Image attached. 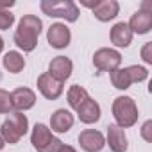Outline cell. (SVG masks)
I'll return each instance as SVG.
<instances>
[{
    "mask_svg": "<svg viewBox=\"0 0 152 152\" xmlns=\"http://www.w3.org/2000/svg\"><path fill=\"white\" fill-rule=\"evenodd\" d=\"M41 11L50 18H63L66 22H77L79 18V7L72 0L66 2H52V0H43L39 4Z\"/></svg>",
    "mask_w": 152,
    "mask_h": 152,
    "instance_id": "4",
    "label": "cell"
},
{
    "mask_svg": "<svg viewBox=\"0 0 152 152\" xmlns=\"http://www.w3.org/2000/svg\"><path fill=\"white\" fill-rule=\"evenodd\" d=\"M6 147V141H4V138H2V134H0V150H2Z\"/></svg>",
    "mask_w": 152,
    "mask_h": 152,
    "instance_id": "26",
    "label": "cell"
},
{
    "mask_svg": "<svg viewBox=\"0 0 152 152\" xmlns=\"http://www.w3.org/2000/svg\"><path fill=\"white\" fill-rule=\"evenodd\" d=\"M11 102H13V109L27 111L36 104V95L29 88H16L11 93Z\"/></svg>",
    "mask_w": 152,
    "mask_h": 152,
    "instance_id": "12",
    "label": "cell"
},
{
    "mask_svg": "<svg viewBox=\"0 0 152 152\" xmlns=\"http://www.w3.org/2000/svg\"><path fill=\"white\" fill-rule=\"evenodd\" d=\"M132 41V32L129 29V25L125 22H118L116 25H113L111 29V43L115 47H129Z\"/></svg>",
    "mask_w": 152,
    "mask_h": 152,
    "instance_id": "17",
    "label": "cell"
},
{
    "mask_svg": "<svg viewBox=\"0 0 152 152\" xmlns=\"http://www.w3.org/2000/svg\"><path fill=\"white\" fill-rule=\"evenodd\" d=\"M0 113H13V102H11V93L0 88Z\"/></svg>",
    "mask_w": 152,
    "mask_h": 152,
    "instance_id": "21",
    "label": "cell"
},
{
    "mask_svg": "<svg viewBox=\"0 0 152 152\" xmlns=\"http://www.w3.org/2000/svg\"><path fill=\"white\" fill-rule=\"evenodd\" d=\"M31 143L38 152H57L63 141L52 134L45 124H36L31 134Z\"/></svg>",
    "mask_w": 152,
    "mask_h": 152,
    "instance_id": "5",
    "label": "cell"
},
{
    "mask_svg": "<svg viewBox=\"0 0 152 152\" xmlns=\"http://www.w3.org/2000/svg\"><path fill=\"white\" fill-rule=\"evenodd\" d=\"M29 131V120L25 115H22L20 111H13L9 113V116L4 120L2 129H0V134H2L4 141L9 145L18 143Z\"/></svg>",
    "mask_w": 152,
    "mask_h": 152,
    "instance_id": "2",
    "label": "cell"
},
{
    "mask_svg": "<svg viewBox=\"0 0 152 152\" xmlns=\"http://www.w3.org/2000/svg\"><path fill=\"white\" fill-rule=\"evenodd\" d=\"M38 90L41 91V95L48 100H56L61 97L63 93V83L52 79L48 73H41L38 77Z\"/></svg>",
    "mask_w": 152,
    "mask_h": 152,
    "instance_id": "10",
    "label": "cell"
},
{
    "mask_svg": "<svg viewBox=\"0 0 152 152\" xmlns=\"http://www.w3.org/2000/svg\"><path fill=\"white\" fill-rule=\"evenodd\" d=\"M111 83L116 90H127L132 84L129 68H116L115 72H111Z\"/></svg>",
    "mask_w": 152,
    "mask_h": 152,
    "instance_id": "20",
    "label": "cell"
},
{
    "mask_svg": "<svg viewBox=\"0 0 152 152\" xmlns=\"http://www.w3.org/2000/svg\"><path fill=\"white\" fill-rule=\"evenodd\" d=\"M107 143H109V148L113 152H125L127 150V136H125L124 129L118 127L116 124L107 125Z\"/></svg>",
    "mask_w": 152,
    "mask_h": 152,
    "instance_id": "14",
    "label": "cell"
},
{
    "mask_svg": "<svg viewBox=\"0 0 152 152\" xmlns=\"http://www.w3.org/2000/svg\"><path fill=\"white\" fill-rule=\"evenodd\" d=\"M79 143H81V148L86 152H100L106 145V140L100 131L86 129L79 134Z\"/></svg>",
    "mask_w": 152,
    "mask_h": 152,
    "instance_id": "9",
    "label": "cell"
},
{
    "mask_svg": "<svg viewBox=\"0 0 152 152\" xmlns=\"http://www.w3.org/2000/svg\"><path fill=\"white\" fill-rule=\"evenodd\" d=\"M91 11H93L95 18H97L99 22H109V20H113V18L118 15L120 6H118L116 0H99L97 6H95Z\"/></svg>",
    "mask_w": 152,
    "mask_h": 152,
    "instance_id": "13",
    "label": "cell"
},
{
    "mask_svg": "<svg viewBox=\"0 0 152 152\" xmlns=\"http://www.w3.org/2000/svg\"><path fill=\"white\" fill-rule=\"evenodd\" d=\"M57 152H77V150H75L73 147H70V145H64V143H63V145L59 147V150H57Z\"/></svg>",
    "mask_w": 152,
    "mask_h": 152,
    "instance_id": "25",
    "label": "cell"
},
{
    "mask_svg": "<svg viewBox=\"0 0 152 152\" xmlns=\"http://www.w3.org/2000/svg\"><path fill=\"white\" fill-rule=\"evenodd\" d=\"M47 39L52 48H66L72 39V32L64 23H52L47 31Z\"/></svg>",
    "mask_w": 152,
    "mask_h": 152,
    "instance_id": "7",
    "label": "cell"
},
{
    "mask_svg": "<svg viewBox=\"0 0 152 152\" xmlns=\"http://www.w3.org/2000/svg\"><path fill=\"white\" fill-rule=\"evenodd\" d=\"M88 99H90V95H88V91H86L83 86H79V84L70 86V90H68V104H70L72 109L77 111L79 106H81L83 102H86Z\"/></svg>",
    "mask_w": 152,
    "mask_h": 152,
    "instance_id": "19",
    "label": "cell"
},
{
    "mask_svg": "<svg viewBox=\"0 0 152 152\" xmlns=\"http://www.w3.org/2000/svg\"><path fill=\"white\" fill-rule=\"evenodd\" d=\"M0 79H2V72H0Z\"/></svg>",
    "mask_w": 152,
    "mask_h": 152,
    "instance_id": "28",
    "label": "cell"
},
{
    "mask_svg": "<svg viewBox=\"0 0 152 152\" xmlns=\"http://www.w3.org/2000/svg\"><path fill=\"white\" fill-rule=\"evenodd\" d=\"M72 70H73V63L66 57V56H57L50 61L48 64V75L52 79L59 81V83H64L70 75H72Z\"/></svg>",
    "mask_w": 152,
    "mask_h": 152,
    "instance_id": "8",
    "label": "cell"
},
{
    "mask_svg": "<svg viewBox=\"0 0 152 152\" xmlns=\"http://www.w3.org/2000/svg\"><path fill=\"white\" fill-rule=\"evenodd\" d=\"M131 32L134 34H147L152 29V11L148 9H140L131 16V22L127 23Z\"/></svg>",
    "mask_w": 152,
    "mask_h": 152,
    "instance_id": "11",
    "label": "cell"
},
{
    "mask_svg": "<svg viewBox=\"0 0 152 152\" xmlns=\"http://www.w3.org/2000/svg\"><path fill=\"white\" fill-rule=\"evenodd\" d=\"M93 64L99 72H115L122 64V54L115 48H99L93 54Z\"/></svg>",
    "mask_w": 152,
    "mask_h": 152,
    "instance_id": "6",
    "label": "cell"
},
{
    "mask_svg": "<svg viewBox=\"0 0 152 152\" xmlns=\"http://www.w3.org/2000/svg\"><path fill=\"white\" fill-rule=\"evenodd\" d=\"M73 125V115L66 109H57L50 116V129L56 132H68Z\"/></svg>",
    "mask_w": 152,
    "mask_h": 152,
    "instance_id": "15",
    "label": "cell"
},
{
    "mask_svg": "<svg viewBox=\"0 0 152 152\" xmlns=\"http://www.w3.org/2000/svg\"><path fill=\"white\" fill-rule=\"evenodd\" d=\"M111 109H113V116L116 120V125L122 129L132 127L138 122V107L131 97H116L113 100Z\"/></svg>",
    "mask_w": 152,
    "mask_h": 152,
    "instance_id": "3",
    "label": "cell"
},
{
    "mask_svg": "<svg viewBox=\"0 0 152 152\" xmlns=\"http://www.w3.org/2000/svg\"><path fill=\"white\" fill-rule=\"evenodd\" d=\"M2 50H4V39L0 38V52H2Z\"/></svg>",
    "mask_w": 152,
    "mask_h": 152,
    "instance_id": "27",
    "label": "cell"
},
{
    "mask_svg": "<svg viewBox=\"0 0 152 152\" xmlns=\"http://www.w3.org/2000/svg\"><path fill=\"white\" fill-rule=\"evenodd\" d=\"M15 23V15L9 9H0V29L6 31Z\"/></svg>",
    "mask_w": 152,
    "mask_h": 152,
    "instance_id": "22",
    "label": "cell"
},
{
    "mask_svg": "<svg viewBox=\"0 0 152 152\" xmlns=\"http://www.w3.org/2000/svg\"><path fill=\"white\" fill-rule=\"evenodd\" d=\"M150 127H152V122H150V120H147V122L143 124V127H141V136H143L147 141L152 140V136H150Z\"/></svg>",
    "mask_w": 152,
    "mask_h": 152,
    "instance_id": "24",
    "label": "cell"
},
{
    "mask_svg": "<svg viewBox=\"0 0 152 152\" xmlns=\"http://www.w3.org/2000/svg\"><path fill=\"white\" fill-rule=\"evenodd\" d=\"M2 63H4V68H6L7 72H11V73H20V72L23 70V66H25L23 56H22L20 52H16V50L7 52V54L4 56Z\"/></svg>",
    "mask_w": 152,
    "mask_h": 152,
    "instance_id": "18",
    "label": "cell"
},
{
    "mask_svg": "<svg viewBox=\"0 0 152 152\" xmlns=\"http://www.w3.org/2000/svg\"><path fill=\"white\" fill-rule=\"evenodd\" d=\"M141 59L152 64V43H145V47L141 48Z\"/></svg>",
    "mask_w": 152,
    "mask_h": 152,
    "instance_id": "23",
    "label": "cell"
},
{
    "mask_svg": "<svg viewBox=\"0 0 152 152\" xmlns=\"http://www.w3.org/2000/svg\"><path fill=\"white\" fill-rule=\"evenodd\" d=\"M77 115H79V120L83 124H95L100 118V106L93 99H88L86 102H83L79 106Z\"/></svg>",
    "mask_w": 152,
    "mask_h": 152,
    "instance_id": "16",
    "label": "cell"
},
{
    "mask_svg": "<svg viewBox=\"0 0 152 152\" xmlns=\"http://www.w3.org/2000/svg\"><path fill=\"white\" fill-rule=\"evenodd\" d=\"M43 23L36 15H25L18 22V29L15 31V43L23 52H32L38 45V38L41 34Z\"/></svg>",
    "mask_w": 152,
    "mask_h": 152,
    "instance_id": "1",
    "label": "cell"
}]
</instances>
